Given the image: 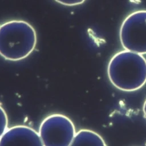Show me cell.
<instances>
[{"instance_id":"cell-4","label":"cell","mask_w":146,"mask_h":146,"mask_svg":"<svg viewBox=\"0 0 146 146\" xmlns=\"http://www.w3.org/2000/svg\"><path fill=\"white\" fill-rule=\"evenodd\" d=\"M119 38L125 50L146 54V10L133 11L125 17L120 26Z\"/></svg>"},{"instance_id":"cell-1","label":"cell","mask_w":146,"mask_h":146,"mask_svg":"<svg viewBox=\"0 0 146 146\" xmlns=\"http://www.w3.org/2000/svg\"><path fill=\"white\" fill-rule=\"evenodd\" d=\"M107 74L117 89L136 91L146 83V59L141 54L128 50L119 51L110 59Z\"/></svg>"},{"instance_id":"cell-6","label":"cell","mask_w":146,"mask_h":146,"mask_svg":"<svg viewBox=\"0 0 146 146\" xmlns=\"http://www.w3.org/2000/svg\"><path fill=\"white\" fill-rule=\"evenodd\" d=\"M70 146H107L102 137L96 132L83 129L76 132Z\"/></svg>"},{"instance_id":"cell-8","label":"cell","mask_w":146,"mask_h":146,"mask_svg":"<svg viewBox=\"0 0 146 146\" xmlns=\"http://www.w3.org/2000/svg\"><path fill=\"white\" fill-rule=\"evenodd\" d=\"M57 3L67 6H75L82 4L86 0H54Z\"/></svg>"},{"instance_id":"cell-7","label":"cell","mask_w":146,"mask_h":146,"mask_svg":"<svg viewBox=\"0 0 146 146\" xmlns=\"http://www.w3.org/2000/svg\"><path fill=\"white\" fill-rule=\"evenodd\" d=\"M8 125V119L7 114L0 105V138L6 131Z\"/></svg>"},{"instance_id":"cell-9","label":"cell","mask_w":146,"mask_h":146,"mask_svg":"<svg viewBox=\"0 0 146 146\" xmlns=\"http://www.w3.org/2000/svg\"><path fill=\"white\" fill-rule=\"evenodd\" d=\"M143 113H144V116L146 119V99H145V100L144 103V104H143Z\"/></svg>"},{"instance_id":"cell-5","label":"cell","mask_w":146,"mask_h":146,"mask_svg":"<svg viewBox=\"0 0 146 146\" xmlns=\"http://www.w3.org/2000/svg\"><path fill=\"white\" fill-rule=\"evenodd\" d=\"M0 146H44L39 133L26 125L8 128L0 138Z\"/></svg>"},{"instance_id":"cell-2","label":"cell","mask_w":146,"mask_h":146,"mask_svg":"<svg viewBox=\"0 0 146 146\" xmlns=\"http://www.w3.org/2000/svg\"><path fill=\"white\" fill-rule=\"evenodd\" d=\"M37 42L36 33L27 21L14 19L0 25V56L10 61L29 56Z\"/></svg>"},{"instance_id":"cell-3","label":"cell","mask_w":146,"mask_h":146,"mask_svg":"<svg viewBox=\"0 0 146 146\" xmlns=\"http://www.w3.org/2000/svg\"><path fill=\"white\" fill-rule=\"evenodd\" d=\"M38 133L44 146H70L76 132L70 118L55 113L42 121Z\"/></svg>"}]
</instances>
